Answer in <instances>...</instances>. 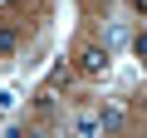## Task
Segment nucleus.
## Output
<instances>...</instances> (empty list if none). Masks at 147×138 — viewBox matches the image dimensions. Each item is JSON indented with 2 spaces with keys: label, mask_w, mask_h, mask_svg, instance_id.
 Wrapping results in <instances>:
<instances>
[{
  "label": "nucleus",
  "mask_w": 147,
  "mask_h": 138,
  "mask_svg": "<svg viewBox=\"0 0 147 138\" xmlns=\"http://www.w3.org/2000/svg\"><path fill=\"white\" fill-rule=\"evenodd\" d=\"M79 69H84V74H103V69H108V49L88 44V49L79 54Z\"/></svg>",
  "instance_id": "f257e3e1"
},
{
  "label": "nucleus",
  "mask_w": 147,
  "mask_h": 138,
  "mask_svg": "<svg viewBox=\"0 0 147 138\" xmlns=\"http://www.w3.org/2000/svg\"><path fill=\"white\" fill-rule=\"evenodd\" d=\"M98 123H103V133H118V128H123V123H127V113H123V109H118V104H108V109H103V113H98Z\"/></svg>",
  "instance_id": "f03ea898"
},
{
  "label": "nucleus",
  "mask_w": 147,
  "mask_h": 138,
  "mask_svg": "<svg viewBox=\"0 0 147 138\" xmlns=\"http://www.w3.org/2000/svg\"><path fill=\"white\" fill-rule=\"evenodd\" d=\"M15 44H20V35H15V30H10V25H0V54H10V49H15Z\"/></svg>",
  "instance_id": "7ed1b4c3"
},
{
  "label": "nucleus",
  "mask_w": 147,
  "mask_h": 138,
  "mask_svg": "<svg viewBox=\"0 0 147 138\" xmlns=\"http://www.w3.org/2000/svg\"><path fill=\"white\" fill-rule=\"evenodd\" d=\"M74 128H79V133H98V128H103V123H98V118H88V113H84V118H79V123H74Z\"/></svg>",
  "instance_id": "20e7f679"
},
{
  "label": "nucleus",
  "mask_w": 147,
  "mask_h": 138,
  "mask_svg": "<svg viewBox=\"0 0 147 138\" xmlns=\"http://www.w3.org/2000/svg\"><path fill=\"white\" fill-rule=\"evenodd\" d=\"M132 54H137V59H147V35H137V40H132Z\"/></svg>",
  "instance_id": "39448f33"
},
{
  "label": "nucleus",
  "mask_w": 147,
  "mask_h": 138,
  "mask_svg": "<svg viewBox=\"0 0 147 138\" xmlns=\"http://www.w3.org/2000/svg\"><path fill=\"white\" fill-rule=\"evenodd\" d=\"M132 5H137V10H147V0H132Z\"/></svg>",
  "instance_id": "423d86ee"
}]
</instances>
